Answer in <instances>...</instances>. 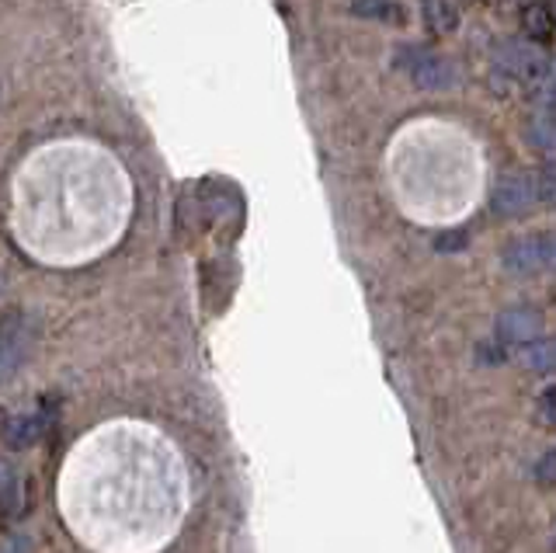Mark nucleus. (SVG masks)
<instances>
[{
    "label": "nucleus",
    "mask_w": 556,
    "mask_h": 553,
    "mask_svg": "<svg viewBox=\"0 0 556 553\" xmlns=\"http://www.w3.org/2000/svg\"><path fill=\"white\" fill-rule=\"evenodd\" d=\"M393 66L425 91H445L456 84V66H452V60H445L442 53H434L431 46H400L393 56Z\"/></svg>",
    "instance_id": "obj_2"
},
{
    "label": "nucleus",
    "mask_w": 556,
    "mask_h": 553,
    "mask_svg": "<svg viewBox=\"0 0 556 553\" xmlns=\"http://www.w3.org/2000/svg\"><path fill=\"white\" fill-rule=\"evenodd\" d=\"M466 244V234L463 230H456V234H448V237H439L434 240V248L439 251H456V248H463Z\"/></svg>",
    "instance_id": "obj_17"
},
{
    "label": "nucleus",
    "mask_w": 556,
    "mask_h": 553,
    "mask_svg": "<svg viewBox=\"0 0 556 553\" xmlns=\"http://www.w3.org/2000/svg\"><path fill=\"white\" fill-rule=\"evenodd\" d=\"M535 414L546 428H556V384L543 387L535 397Z\"/></svg>",
    "instance_id": "obj_13"
},
{
    "label": "nucleus",
    "mask_w": 556,
    "mask_h": 553,
    "mask_svg": "<svg viewBox=\"0 0 556 553\" xmlns=\"http://www.w3.org/2000/svg\"><path fill=\"white\" fill-rule=\"evenodd\" d=\"M529 133H532V140H535L539 150H546L549 158H556V112L546 115V118H535Z\"/></svg>",
    "instance_id": "obj_12"
},
{
    "label": "nucleus",
    "mask_w": 556,
    "mask_h": 553,
    "mask_svg": "<svg viewBox=\"0 0 556 553\" xmlns=\"http://www.w3.org/2000/svg\"><path fill=\"white\" fill-rule=\"evenodd\" d=\"M4 553H28V540L22 532H11L4 540Z\"/></svg>",
    "instance_id": "obj_18"
},
{
    "label": "nucleus",
    "mask_w": 556,
    "mask_h": 553,
    "mask_svg": "<svg viewBox=\"0 0 556 553\" xmlns=\"http://www.w3.org/2000/svg\"><path fill=\"white\" fill-rule=\"evenodd\" d=\"M352 14L379 25H407V8L400 0H352Z\"/></svg>",
    "instance_id": "obj_7"
},
{
    "label": "nucleus",
    "mask_w": 556,
    "mask_h": 553,
    "mask_svg": "<svg viewBox=\"0 0 556 553\" xmlns=\"http://www.w3.org/2000/svg\"><path fill=\"white\" fill-rule=\"evenodd\" d=\"M526 362H529L532 369H539V373L556 369V344L539 338L535 344H529V349H526Z\"/></svg>",
    "instance_id": "obj_11"
},
{
    "label": "nucleus",
    "mask_w": 556,
    "mask_h": 553,
    "mask_svg": "<svg viewBox=\"0 0 556 553\" xmlns=\"http://www.w3.org/2000/svg\"><path fill=\"white\" fill-rule=\"evenodd\" d=\"M518 28H521V39H529L535 46H546L556 39V11L546 0H532V4L521 8L518 14Z\"/></svg>",
    "instance_id": "obj_6"
},
{
    "label": "nucleus",
    "mask_w": 556,
    "mask_h": 553,
    "mask_svg": "<svg viewBox=\"0 0 556 553\" xmlns=\"http://www.w3.org/2000/svg\"><path fill=\"white\" fill-rule=\"evenodd\" d=\"M532 477H535V483H543V488H553L556 483V449L539 456V463L532 466Z\"/></svg>",
    "instance_id": "obj_14"
},
{
    "label": "nucleus",
    "mask_w": 556,
    "mask_h": 553,
    "mask_svg": "<svg viewBox=\"0 0 556 553\" xmlns=\"http://www.w3.org/2000/svg\"><path fill=\"white\" fill-rule=\"evenodd\" d=\"M25 355H28V321L11 314L8 324H4V376H11L14 366Z\"/></svg>",
    "instance_id": "obj_8"
},
{
    "label": "nucleus",
    "mask_w": 556,
    "mask_h": 553,
    "mask_svg": "<svg viewBox=\"0 0 556 553\" xmlns=\"http://www.w3.org/2000/svg\"><path fill=\"white\" fill-rule=\"evenodd\" d=\"M535 205H543L539 196V171H511V175H501L494 181L491 192V210L497 216H526Z\"/></svg>",
    "instance_id": "obj_4"
},
{
    "label": "nucleus",
    "mask_w": 556,
    "mask_h": 553,
    "mask_svg": "<svg viewBox=\"0 0 556 553\" xmlns=\"http://www.w3.org/2000/svg\"><path fill=\"white\" fill-rule=\"evenodd\" d=\"M539 196H543V205H556V161L539 171Z\"/></svg>",
    "instance_id": "obj_15"
},
{
    "label": "nucleus",
    "mask_w": 556,
    "mask_h": 553,
    "mask_svg": "<svg viewBox=\"0 0 556 553\" xmlns=\"http://www.w3.org/2000/svg\"><path fill=\"white\" fill-rule=\"evenodd\" d=\"M494 71L515 80L518 88L539 91L553 71V60L543 53V46H535L529 39H511L494 49Z\"/></svg>",
    "instance_id": "obj_1"
},
{
    "label": "nucleus",
    "mask_w": 556,
    "mask_h": 553,
    "mask_svg": "<svg viewBox=\"0 0 556 553\" xmlns=\"http://www.w3.org/2000/svg\"><path fill=\"white\" fill-rule=\"evenodd\" d=\"M4 512L8 515L17 512V474L11 463H4Z\"/></svg>",
    "instance_id": "obj_16"
},
{
    "label": "nucleus",
    "mask_w": 556,
    "mask_h": 553,
    "mask_svg": "<svg viewBox=\"0 0 556 553\" xmlns=\"http://www.w3.org/2000/svg\"><path fill=\"white\" fill-rule=\"evenodd\" d=\"M39 431H42V414H17V418L8 422V442L14 449L31 445L39 439Z\"/></svg>",
    "instance_id": "obj_10"
},
{
    "label": "nucleus",
    "mask_w": 556,
    "mask_h": 553,
    "mask_svg": "<svg viewBox=\"0 0 556 553\" xmlns=\"http://www.w3.org/2000/svg\"><path fill=\"white\" fill-rule=\"evenodd\" d=\"M494 338L501 349H529L543 338V314L535 306H508L494 324Z\"/></svg>",
    "instance_id": "obj_5"
},
{
    "label": "nucleus",
    "mask_w": 556,
    "mask_h": 553,
    "mask_svg": "<svg viewBox=\"0 0 556 553\" xmlns=\"http://www.w3.org/2000/svg\"><path fill=\"white\" fill-rule=\"evenodd\" d=\"M501 265L515 275L556 272V230L553 234H521L501 248Z\"/></svg>",
    "instance_id": "obj_3"
},
{
    "label": "nucleus",
    "mask_w": 556,
    "mask_h": 553,
    "mask_svg": "<svg viewBox=\"0 0 556 553\" xmlns=\"http://www.w3.org/2000/svg\"><path fill=\"white\" fill-rule=\"evenodd\" d=\"M421 18L434 36H452L459 28V8L452 0H421Z\"/></svg>",
    "instance_id": "obj_9"
}]
</instances>
